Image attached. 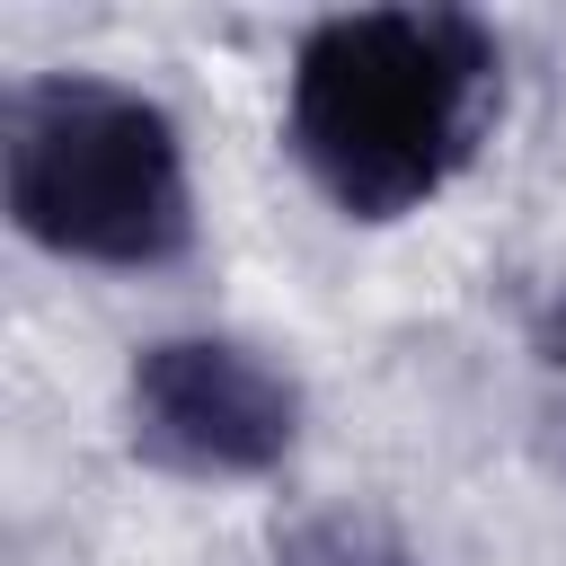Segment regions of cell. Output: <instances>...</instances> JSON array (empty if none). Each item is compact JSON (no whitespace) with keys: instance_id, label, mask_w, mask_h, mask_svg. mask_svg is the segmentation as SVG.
Here are the masks:
<instances>
[{"instance_id":"cell-1","label":"cell","mask_w":566,"mask_h":566,"mask_svg":"<svg viewBox=\"0 0 566 566\" xmlns=\"http://www.w3.org/2000/svg\"><path fill=\"white\" fill-rule=\"evenodd\" d=\"M495 80L504 53L469 9H345L301 35L283 124L354 221H398L469 168Z\"/></svg>"},{"instance_id":"cell-2","label":"cell","mask_w":566,"mask_h":566,"mask_svg":"<svg viewBox=\"0 0 566 566\" xmlns=\"http://www.w3.org/2000/svg\"><path fill=\"white\" fill-rule=\"evenodd\" d=\"M9 221L80 265H168L195 239L186 142L168 106L115 80H27L9 97Z\"/></svg>"},{"instance_id":"cell-3","label":"cell","mask_w":566,"mask_h":566,"mask_svg":"<svg viewBox=\"0 0 566 566\" xmlns=\"http://www.w3.org/2000/svg\"><path fill=\"white\" fill-rule=\"evenodd\" d=\"M301 433V389L230 336H159L133 363V442L186 478H265Z\"/></svg>"},{"instance_id":"cell-4","label":"cell","mask_w":566,"mask_h":566,"mask_svg":"<svg viewBox=\"0 0 566 566\" xmlns=\"http://www.w3.org/2000/svg\"><path fill=\"white\" fill-rule=\"evenodd\" d=\"M274 566H424V557L398 531L363 522V513H318V522L274 539Z\"/></svg>"},{"instance_id":"cell-5","label":"cell","mask_w":566,"mask_h":566,"mask_svg":"<svg viewBox=\"0 0 566 566\" xmlns=\"http://www.w3.org/2000/svg\"><path fill=\"white\" fill-rule=\"evenodd\" d=\"M557 363H566V310H557Z\"/></svg>"}]
</instances>
